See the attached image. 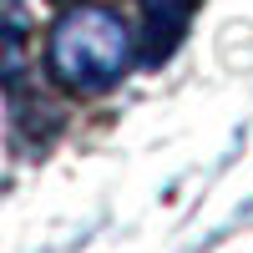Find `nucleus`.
<instances>
[{
  "instance_id": "2",
  "label": "nucleus",
  "mask_w": 253,
  "mask_h": 253,
  "mask_svg": "<svg viewBox=\"0 0 253 253\" xmlns=\"http://www.w3.org/2000/svg\"><path fill=\"white\" fill-rule=\"evenodd\" d=\"M187 15H193V0H142V61L147 66H157L177 51Z\"/></svg>"
},
{
  "instance_id": "1",
  "label": "nucleus",
  "mask_w": 253,
  "mask_h": 253,
  "mask_svg": "<svg viewBox=\"0 0 253 253\" xmlns=\"http://www.w3.org/2000/svg\"><path fill=\"white\" fill-rule=\"evenodd\" d=\"M51 71L61 86L71 91H107L122 81L126 61H132V36H126L117 10L101 5H71L51 26Z\"/></svg>"
}]
</instances>
